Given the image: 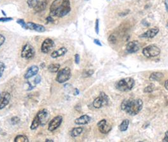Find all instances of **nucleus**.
Segmentation results:
<instances>
[{"label": "nucleus", "instance_id": "obj_1", "mask_svg": "<svg viewBox=\"0 0 168 142\" xmlns=\"http://www.w3.org/2000/svg\"><path fill=\"white\" fill-rule=\"evenodd\" d=\"M71 11L70 0H55L50 7V15L62 18Z\"/></svg>", "mask_w": 168, "mask_h": 142}, {"label": "nucleus", "instance_id": "obj_2", "mask_svg": "<svg viewBox=\"0 0 168 142\" xmlns=\"http://www.w3.org/2000/svg\"><path fill=\"white\" fill-rule=\"evenodd\" d=\"M143 101L142 100L126 99L121 104V109L131 116L137 115L143 108Z\"/></svg>", "mask_w": 168, "mask_h": 142}, {"label": "nucleus", "instance_id": "obj_3", "mask_svg": "<svg viewBox=\"0 0 168 142\" xmlns=\"http://www.w3.org/2000/svg\"><path fill=\"white\" fill-rule=\"evenodd\" d=\"M48 119V112L46 109H42L40 110L36 114V116L34 117L33 121L32 122L30 129L34 130L37 129L40 125L46 124Z\"/></svg>", "mask_w": 168, "mask_h": 142}, {"label": "nucleus", "instance_id": "obj_4", "mask_svg": "<svg viewBox=\"0 0 168 142\" xmlns=\"http://www.w3.org/2000/svg\"><path fill=\"white\" fill-rule=\"evenodd\" d=\"M135 86V81L131 78L121 79L115 84L116 88L121 92H127L133 89Z\"/></svg>", "mask_w": 168, "mask_h": 142}, {"label": "nucleus", "instance_id": "obj_5", "mask_svg": "<svg viewBox=\"0 0 168 142\" xmlns=\"http://www.w3.org/2000/svg\"><path fill=\"white\" fill-rule=\"evenodd\" d=\"M71 69L69 67H64L58 72L56 80L59 83H64L68 81L71 78Z\"/></svg>", "mask_w": 168, "mask_h": 142}, {"label": "nucleus", "instance_id": "obj_6", "mask_svg": "<svg viewBox=\"0 0 168 142\" xmlns=\"http://www.w3.org/2000/svg\"><path fill=\"white\" fill-rule=\"evenodd\" d=\"M161 53V49L155 45H150L145 47L142 53L148 58L154 57L159 56Z\"/></svg>", "mask_w": 168, "mask_h": 142}, {"label": "nucleus", "instance_id": "obj_7", "mask_svg": "<svg viewBox=\"0 0 168 142\" xmlns=\"http://www.w3.org/2000/svg\"><path fill=\"white\" fill-rule=\"evenodd\" d=\"M110 102V98L107 96L104 92H101L99 96L93 102V106L95 108L99 109L102 106H106Z\"/></svg>", "mask_w": 168, "mask_h": 142}, {"label": "nucleus", "instance_id": "obj_8", "mask_svg": "<svg viewBox=\"0 0 168 142\" xmlns=\"http://www.w3.org/2000/svg\"><path fill=\"white\" fill-rule=\"evenodd\" d=\"M35 53L36 52L34 47L29 43H27L22 48V51L21 52V56L22 58L30 59L34 57Z\"/></svg>", "mask_w": 168, "mask_h": 142}, {"label": "nucleus", "instance_id": "obj_9", "mask_svg": "<svg viewBox=\"0 0 168 142\" xmlns=\"http://www.w3.org/2000/svg\"><path fill=\"white\" fill-rule=\"evenodd\" d=\"M63 121V118L61 116L58 115L55 118H53L49 123L48 130L50 132H53L58 128L61 124Z\"/></svg>", "mask_w": 168, "mask_h": 142}, {"label": "nucleus", "instance_id": "obj_10", "mask_svg": "<svg viewBox=\"0 0 168 142\" xmlns=\"http://www.w3.org/2000/svg\"><path fill=\"white\" fill-rule=\"evenodd\" d=\"M55 47V42L51 39H46L42 42L41 45V51L44 53L50 52Z\"/></svg>", "mask_w": 168, "mask_h": 142}, {"label": "nucleus", "instance_id": "obj_11", "mask_svg": "<svg viewBox=\"0 0 168 142\" xmlns=\"http://www.w3.org/2000/svg\"><path fill=\"white\" fill-rule=\"evenodd\" d=\"M97 127L99 128L100 132L103 134H107L109 133L112 129V127L110 124L107 123L106 119H102L97 123Z\"/></svg>", "mask_w": 168, "mask_h": 142}, {"label": "nucleus", "instance_id": "obj_12", "mask_svg": "<svg viewBox=\"0 0 168 142\" xmlns=\"http://www.w3.org/2000/svg\"><path fill=\"white\" fill-rule=\"evenodd\" d=\"M140 47V43L138 41L134 40L132 42H130L127 45L126 50L129 53H133L139 51Z\"/></svg>", "mask_w": 168, "mask_h": 142}, {"label": "nucleus", "instance_id": "obj_13", "mask_svg": "<svg viewBox=\"0 0 168 142\" xmlns=\"http://www.w3.org/2000/svg\"><path fill=\"white\" fill-rule=\"evenodd\" d=\"M39 67H38L37 65H32L29 69L27 71L26 73L24 75V78L26 79H28L29 78H31L33 77V76L36 75L37 74V73L39 72Z\"/></svg>", "mask_w": 168, "mask_h": 142}, {"label": "nucleus", "instance_id": "obj_14", "mask_svg": "<svg viewBox=\"0 0 168 142\" xmlns=\"http://www.w3.org/2000/svg\"><path fill=\"white\" fill-rule=\"evenodd\" d=\"M159 31V29L158 28H154L151 29L144 33L143 34L140 35V38H145V39H152V38L154 37L157 34H158Z\"/></svg>", "mask_w": 168, "mask_h": 142}, {"label": "nucleus", "instance_id": "obj_15", "mask_svg": "<svg viewBox=\"0 0 168 142\" xmlns=\"http://www.w3.org/2000/svg\"><path fill=\"white\" fill-rule=\"evenodd\" d=\"M27 25L28 29L32 30H35L38 32H44L46 31L45 27L41 25H39L32 22H29L27 23Z\"/></svg>", "mask_w": 168, "mask_h": 142}, {"label": "nucleus", "instance_id": "obj_16", "mask_svg": "<svg viewBox=\"0 0 168 142\" xmlns=\"http://www.w3.org/2000/svg\"><path fill=\"white\" fill-rule=\"evenodd\" d=\"M90 120L91 118L89 116L87 115V114H85V115H82V116L76 119L75 120V123L78 125L87 124L90 122Z\"/></svg>", "mask_w": 168, "mask_h": 142}, {"label": "nucleus", "instance_id": "obj_17", "mask_svg": "<svg viewBox=\"0 0 168 142\" xmlns=\"http://www.w3.org/2000/svg\"><path fill=\"white\" fill-rule=\"evenodd\" d=\"M67 51H68V50L67 48L61 47L59 49H58V50L53 52L51 54V57L54 59L58 58L59 57H61V56H64V54H66Z\"/></svg>", "mask_w": 168, "mask_h": 142}, {"label": "nucleus", "instance_id": "obj_18", "mask_svg": "<svg viewBox=\"0 0 168 142\" xmlns=\"http://www.w3.org/2000/svg\"><path fill=\"white\" fill-rule=\"evenodd\" d=\"M10 94L8 92H6L4 94L3 97L1 100V101L0 102V110H2L4 107H6L10 102Z\"/></svg>", "mask_w": 168, "mask_h": 142}, {"label": "nucleus", "instance_id": "obj_19", "mask_svg": "<svg viewBox=\"0 0 168 142\" xmlns=\"http://www.w3.org/2000/svg\"><path fill=\"white\" fill-rule=\"evenodd\" d=\"M47 5V1L46 0H43V1H39V3L37 4V6L34 9L37 12H42V11H44L46 8Z\"/></svg>", "mask_w": 168, "mask_h": 142}, {"label": "nucleus", "instance_id": "obj_20", "mask_svg": "<svg viewBox=\"0 0 168 142\" xmlns=\"http://www.w3.org/2000/svg\"><path fill=\"white\" fill-rule=\"evenodd\" d=\"M164 77V74L159 72H155L151 74L149 78L150 81H159L162 78Z\"/></svg>", "mask_w": 168, "mask_h": 142}, {"label": "nucleus", "instance_id": "obj_21", "mask_svg": "<svg viewBox=\"0 0 168 142\" xmlns=\"http://www.w3.org/2000/svg\"><path fill=\"white\" fill-rule=\"evenodd\" d=\"M83 128L82 127H77V128H74L72 129V130L70 132V135L72 137H77V136H79L81 133L83 132Z\"/></svg>", "mask_w": 168, "mask_h": 142}, {"label": "nucleus", "instance_id": "obj_22", "mask_svg": "<svg viewBox=\"0 0 168 142\" xmlns=\"http://www.w3.org/2000/svg\"><path fill=\"white\" fill-rule=\"evenodd\" d=\"M60 68V65L59 64H51L48 66V70L51 72H57Z\"/></svg>", "mask_w": 168, "mask_h": 142}, {"label": "nucleus", "instance_id": "obj_23", "mask_svg": "<svg viewBox=\"0 0 168 142\" xmlns=\"http://www.w3.org/2000/svg\"><path fill=\"white\" fill-rule=\"evenodd\" d=\"M129 123H130V122L128 119L123 120L122 123L120 124V127H119V129H120V130L121 131V132H125V131H127L128 128Z\"/></svg>", "mask_w": 168, "mask_h": 142}, {"label": "nucleus", "instance_id": "obj_24", "mask_svg": "<svg viewBox=\"0 0 168 142\" xmlns=\"http://www.w3.org/2000/svg\"><path fill=\"white\" fill-rule=\"evenodd\" d=\"M15 142H28L29 139L25 135H19L16 136L14 139Z\"/></svg>", "mask_w": 168, "mask_h": 142}, {"label": "nucleus", "instance_id": "obj_25", "mask_svg": "<svg viewBox=\"0 0 168 142\" xmlns=\"http://www.w3.org/2000/svg\"><path fill=\"white\" fill-rule=\"evenodd\" d=\"M39 2V0H27L28 6L31 8H34Z\"/></svg>", "mask_w": 168, "mask_h": 142}, {"label": "nucleus", "instance_id": "obj_26", "mask_svg": "<svg viewBox=\"0 0 168 142\" xmlns=\"http://www.w3.org/2000/svg\"><path fill=\"white\" fill-rule=\"evenodd\" d=\"M17 23L18 24H19L21 27H22L23 29H24L25 30L28 29L27 25V23L25 22V21L23 19H19V20H17Z\"/></svg>", "mask_w": 168, "mask_h": 142}, {"label": "nucleus", "instance_id": "obj_27", "mask_svg": "<svg viewBox=\"0 0 168 142\" xmlns=\"http://www.w3.org/2000/svg\"><path fill=\"white\" fill-rule=\"evenodd\" d=\"M154 85L153 84H151L144 89V92H151L154 91Z\"/></svg>", "mask_w": 168, "mask_h": 142}, {"label": "nucleus", "instance_id": "obj_28", "mask_svg": "<svg viewBox=\"0 0 168 142\" xmlns=\"http://www.w3.org/2000/svg\"><path fill=\"white\" fill-rule=\"evenodd\" d=\"M94 72V71L93 70H85L83 73V76L84 77H90L92 75H93Z\"/></svg>", "mask_w": 168, "mask_h": 142}, {"label": "nucleus", "instance_id": "obj_29", "mask_svg": "<svg viewBox=\"0 0 168 142\" xmlns=\"http://www.w3.org/2000/svg\"><path fill=\"white\" fill-rule=\"evenodd\" d=\"M4 69H5V65L4 63H3L2 62H0V78H1L3 75Z\"/></svg>", "mask_w": 168, "mask_h": 142}, {"label": "nucleus", "instance_id": "obj_30", "mask_svg": "<svg viewBox=\"0 0 168 142\" xmlns=\"http://www.w3.org/2000/svg\"><path fill=\"white\" fill-rule=\"evenodd\" d=\"M108 40H109V42L111 43H115L116 42V37L114 35H111L110 37H109V39H108Z\"/></svg>", "mask_w": 168, "mask_h": 142}, {"label": "nucleus", "instance_id": "obj_31", "mask_svg": "<svg viewBox=\"0 0 168 142\" xmlns=\"http://www.w3.org/2000/svg\"><path fill=\"white\" fill-rule=\"evenodd\" d=\"M19 122H20V118H18L17 116L13 117L12 119H11V122H12L13 124H17L19 123Z\"/></svg>", "mask_w": 168, "mask_h": 142}, {"label": "nucleus", "instance_id": "obj_32", "mask_svg": "<svg viewBox=\"0 0 168 142\" xmlns=\"http://www.w3.org/2000/svg\"><path fill=\"white\" fill-rule=\"evenodd\" d=\"M13 20V18L11 17H3L0 18V22H8Z\"/></svg>", "mask_w": 168, "mask_h": 142}, {"label": "nucleus", "instance_id": "obj_33", "mask_svg": "<svg viewBox=\"0 0 168 142\" xmlns=\"http://www.w3.org/2000/svg\"><path fill=\"white\" fill-rule=\"evenodd\" d=\"M99 20L97 19L96 21H95V32L97 34H99Z\"/></svg>", "mask_w": 168, "mask_h": 142}, {"label": "nucleus", "instance_id": "obj_34", "mask_svg": "<svg viewBox=\"0 0 168 142\" xmlns=\"http://www.w3.org/2000/svg\"><path fill=\"white\" fill-rule=\"evenodd\" d=\"M4 42H5V37L3 35L0 34V47L3 44Z\"/></svg>", "mask_w": 168, "mask_h": 142}, {"label": "nucleus", "instance_id": "obj_35", "mask_svg": "<svg viewBox=\"0 0 168 142\" xmlns=\"http://www.w3.org/2000/svg\"><path fill=\"white\" fill-rule=\"evenodd\" d=\"M80 56L78 54H75V62L77 64H78L80 63Z\"/></svg>", "mask_w": 168, "mask_h": 142}, {"label": "nucleus", "instance_id": "obj_36", "mask_svg": "<svg viewBox=\"0 0 168 142\" xmlns=\"http://www.w3.org/2000/svg\"><path fill=\"white\" fill-rule=\"evenodd\" d=\"M41 76L39 75H37V77L36 78L35 80H34V83L36 84H39L41 83Z\"/></svg>", "mask_w": 168, "mask_h": 142}, {"label": "nucleus", "instance_id": "obj_37", "mask_svg": "<svg viewBox=\"0 0 168 142\" xmlns=\"http://www.w3.org/2000/svg\"><path fill=\"white\" fill-rule=\"evenodd\" d=\"M46 20H47V22H50V23L53 22V21H54V19L53 18V16H51V15L48 16V17L46 18Z\"/></svg>", "mask_w": 168, "mask_h": 142}, {"label": "nucleus", "instance_id": "obj_38", "mask_svg": "<svg viewBox=\"0 0 168 142\" xmlns=\"http://www.w3.org/2000/svg\"><path fill=\"white\" fill-rule=\"evenodd\" d=\"M164 142H168V130L166 132V133H165V136H164V138L163 139V140H162Z\"/></svg>", "mask_w": 168, "mask_h": 142}, {"label": "nucleus", "instance_id": "obj_39", "mask_svg": "<svg viewBox=\"0 0 168 142\" xmlns=\"http://www.w3.org/2000/svg\"><path fill=\"white\" fill-rule=\"evenodd\" d=\"M94 43H95V44H96V45H99V46H102L101 43L100 42V41H99V40L95 39V40H94Z\"/></svg>", "mask_w": 168, "mask_h": 142}, {"label": "nucleus", "instance_id": "obj_40", "mask_svg": "<svg viewBox=\"0 0 168 142\" xmlns=\"http://www.w3.org/2000/svg\"><path fill=\"white\" fill-rule=\"evenodd\" d=\"M165 6L167 12H168V0H165Z\"/></svg>", "mask_w": 168, "mask_h": 142}, {"label": "nucleus", "instance_id": "obj_41", "mask_svg": "<svg viewBox=\"0 0 168 142\" xmlns=\"http://www.w3.org/2000/svg\"><path fill=\"white\" fill-rule=\"evenodd\" d=\"M164 87L168 91V79L165 82V84H164Z\"/></svg>", "mask_w": 168, "mask_h": 142}, {"label": "nucleus", "instance_id": "obj_42", "mask_svg": "<svg viewBox=\"0 0 168 142\" xmlns=\"http://www.w3.org/2000/svg\"><path fill=\"white\" fill-rule=\"evenodd\" d=\"M46 142H47V141H51V142H53L54 141H53V140H48V139H47V140H46Z\"/></svg>", "mask_w": 168, "mask_h": 142}, {"label": "nucleus", "instance_id": "obj_43", "mask_svg": "<svg viewBox=\"0 0 168 142\" xmlns=\"http://www.w3.org/2000/svg\"><path fill=\"white\" fill-rule=\"evenodd\" d=\"M167 27L168 28V22H167Z\"/></svg>", "mask_w": 168, "mask_h": 142}, {"label": "nucleus", "instance_id": "obj_44", "mask_svg": "<svg viewBox=\"0 0 168 142\" xmlns=\"http://www.w3.org/2000/svg\"></svg>", "mask_w": 168, "mask_h": 142}]
</instances>
